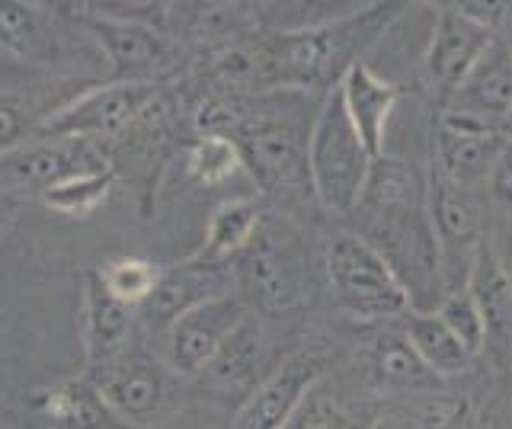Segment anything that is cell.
I'll return each instance as SVG.
<instances>
[{"instance_id":"1","label":"cell","mask_w":512,"mask_h":429,"mask_svg":"<svg viewBox=\"0 0 512 429\" xmlns=\"http://www.w3.org/2000/svg\"><path fill=\"white\" fill-rule=\"evenodd\" d=\"M400 10H404L400 4H372L317 29L272 33L253 58L256 84L282 90L324 87L330 93L340 87L352 65H359L368 45H375V39L397 20Z\"/></svg>"},{"instance_id":"2","label":"cell","mask_w":512,"mask_h":429,"mask_svg":"<svg viewBox=\"0 0 512 429\" xmlns=\"http://www.w3.org/2000/svg\"><path fill=\"white\" fill-rule=\"evenodd\" d=\"M352 215H359L362 241L391 266V273L397 276L400 289L410 301V311L436 314L448 289L439 241L429 221V193L397 205L356 209Z\"/></svg>"},{"instance_id":"3","label":"cell","mask_w":512,"mask_h":429,"mask_svg":"<svg viewBox=\"0 0 512 429\" xmlns=\"http://www.w3.org/2000/svg\"><path fill=\"white\" fill-rule=\"evenodd\" d=\"M375 157L346 113L343 90L333 87L308 135V180L324 212L349 218L359 209Z\"/></svg>"},{"instance_id":"4","label":"cell","mask_w":512,"mask_h":429,"mask_svg":"<svg viewBox=\"0 0 512 429\" xmlns=\"http://www.w3.org/2000/svg\"><path fill=\"white\" fill-rule=\"evenodd\" d=\"M327 276L340 308L359 321L410 314V301L391 266L359 234H336L327 244Z\"/></svg>"},{"instance_id":"5","label":"cell","mask_w":512,"mask_h":429,"mask_svg":"<svg viewBox=\"0 0 512 429\" xmlns=\"http://www.w3.org/2000/svg\"><path fill=\"white\" fill-rule=\"evenodd\" d=\"M109 167L106 154L93 141L39 138L32 135L20 148L0 154V199L20 202L23 196H45L48 189L77 173Z\"/></svg>"},{"instance_id":"6","label":"cell","mask_w":512,"mask_h":429,"mask_svg":"<svg viewBox=\"0 0 512 429\" xmlns=\"http://www.w3.org/2000/svg\"><path fill=\"white\" fill-rule=\"evenodd\" d=\"M160 97V84H100L80 93L71 103L52 109L39 125V138H80L103 148L141 119V113Z\"/></svg>"},{"instance_id":"7","label":"cell","mask_w":512,"mask_h":429,"mask_svg":"<svg viewBox=\"0 0 512 429\" xmlns=\"http://www.w3.org/2000/svg\"><path fill=\"white\" fill-rule=\"evenodd\" d=\"M71 23L84 29L96 55L109 65V84H160V74L173 65V49L160 29L112 20L90 7L71 13Z\"/></svg>"},{"instance_id":"8","label":"cell","mask_w":512,"mask_h":429,"mask_svg":"<svg viewBox=\"0 0 512 429\" xmlns=\"http://www.w3.org/2000/svg\"><path fill=\"white\" fill-rule=\"evenodd\" d=\"M237 148L244 167L266 193H298L308 180V138L292 122L276 116H253L237 122Z\"/></svg>"},{"instance_id":"9","label":"cell","mask_w":512,"mask_h":429,"mask_svg":"<svg viewBox=\"0 0 512 429\" xmlns=\"http://www.w3.org/2000/svg\"><path fill=\"white\" fill-rule=\"evenodd\" d=\"M87 378L132 429L151 426L170 401V375L164 365L128 349L100 365H90Z\"/></svg>"},{"instance_id":"10","label":"cell","mask_w":512,"mask_h":429,"mask_svg":"<svg viewBox=\"0 0 512 429\" xmlns=\"http://www.w3.org/2000/svg\"><path fill=\"white\" fill-rule=\"evenodd\" d=\"M429 221L436 231L439 253H442V273H445V289L458 292L464 289L474 263L480 241V209L471 199L468 186H458L439 173L429 183Z\"/></svg>"},{"instance_id":"11","label":"cell","mask_w":512,"mask_h":429,"mask_svg":"<svg viewBox=\"0 0 512 429\" xmlns=\"http://www.w3.org/2000/svg\"><path fill=\"white\" fill-rule=\"evenodd\" d=\"M490 45H493V29L487 23L471 17L464 7H439L436 26H432V36L423 55L429 84L448 93V100H452V93L490 55Z\"/></svg>"},{"instance_id":"12","label":"cell","mask_w":512,"mask_h":429,"mask_svg":"<svg viewBox=\"0 0 512 429\" xmlns=\"http://www.w3.org/2000/svg\"><path fill=\"white\" fill-rule=\"evenodd\" d=\"M247 317L244 301L237 295H215L202 305L189 308L164 330L167 337V365L183 378H199L221 343L231 337Z\"/></svg>"},{"instance_id":"13","label":"cell","mask_w":512,"mask_h":429,"mask_svg":"<svg viewBox=\"0 0 512 429\" xmlns=\"http://www.w3.org/2000/svg\"><path fill=\"white\" fill-rule=\"evenodd\" d=\"M327 375V359L317 353H295L276 365L244 404L237 407L231 429H285L320 378Z\"/></svg>"},{"instance_id":"14","label":"cell","mask_w":512,"mask_h":429,"mask_svg":"<svg viewBox=\"0 0 512 429\" xmlns=\"http://www.w3.org/2000/svg\"><path fill=\"white\" fill-rule=\"evenodd\" d=\"M74 33L61 26L58 13L26 0H0V49L23 65L45 71L64 65L71 55Z\"/></svg>"},{"instance_id":"15","label":"cell","mask_w":512,"mask_h":429,"mask_svg":"<svg viewBox=\"0 0 512 429\" xmlns=\"http://www.w3.org/2000/svg\"><path fill=\"white\" fill-rule=\"evenodd\" d=\"M266 333L256 324V317H244L240 327L221 343V349L212 356V362L199 372V385L218 397L224 404H244L253 394V388L266 378Z\"/></svg>"},{"instance_id":"16","label":"cell","mask_w":512,"mask_h":429,"mask_svg":"<svg viewBox=\"0 0 512 429\" xmlns=\"http://www.w3.org/2000/svg\"><path fill=\"white\" fill-rule=\"evenodd\" d=\"M506 138L496 125L464 116V113H448L439 122V164L448 180L458 186H474L490 180V170L496 157L503 154Z\"/></svg>"},{"instance_id":"17","label":"cell","mask_w":512,"mask_h":429,"mask_svg":"<svg viewBox=\"0 0 512 429\" xmlns=\"http://www.w3.org/2000/svg\"><path fill=\"white\" fill-rule=\"evenodd\" d=\"M215 295H228V269L192 257L186 263L160 266L154 292L138 311L151 330H167L180 314Z\"/></svg>"},{"instance_id":"18","label":"cell","mask_w":512,"mask_h":429,"mask_svg":"<svg viewBox=\"0 0 512 429\" xmlns=\"http://www.w3.org/2000/svg\"><path fill=\"white\" fill-rule=\"evenodd\" d=\"M343 100H346V113L352 125L359 129L365 148L372 151V157L384 154V135H388V119L394 113V106L400 100V87L384 81L381 74L359 61L346 71L340 81Z\"/></svg>"},{"instance_id":"19","label":"cell","mask_w":512,"mask_h":429,"mask_svg":"<svg viewBox=\"0 0 512 429\" xmlns=\"http://www.w3.org/2000/svg\"><path fill=\"white\" fill-rule=\"evenodd\" d=\"M132 321L135 308L122 305L119 298H112L103 285L100 273L87 276L84 289V346H87V362L100 365L112 356H119L128 349V337H132Z\"/></svg>"},{"instance_id":"20","label":"cell","mask_w":512,"mask_h":429,"mask_svg":"<svg viewBox=\"0 0 512 429\" xmlns=\"http://www.w3.org/2000/svg\"><path fill=\"white\" fill-rule=\"evenodd\" d=\"M42 417L48 429H132L106 404V397L96 391L87 375L68 378L45 391Z\"/></svg>"},{"instance_id":"21","label":"cell","mask_w":512,"mask_h":429,"mask_svg":"<svg viewBox=\"0 0 512 429\" xmlns=\"http://www.w3.org/2000/svg\"><path fill=\"white\" fill-rule=\"evenodd\" d=\"M448 109L484 119L496 125V129L506 125L512 116V55H487L468 81L452 93Z\"/></svg>"},{"instance_id":"22","label":"cell","mask_w":512,"mask_h":429,"mask_svg":"<svg viewBox=\"0 0 512 429\" xmlns=\"http://www.w3.org/2000/svg\"><path fill=\"white\" fill-rule=\"evenodd\" d=\"M464 289L471 292L474 305L484 314L487 337L509 343L512 340V279L506 273L500 253L490 244L477 247Z\"/></svg>"},{"instance_id":"23","label":"cell","mask_w":512,"mask_h":429,"mask_svg":"<svg viewBox=\"0 0 512 429\" xmlns=\"http://www.w3.org/2000/svg\"><path fill=\"white\" fill-rule=\"evenodd\" d=\"M260 218H263V212L253 199L221 202L212 212V218H208L205 247L196 253V260L224 266V260L237 257V253L256 237V231H260Z\"/></svg>"},{"instance_id":"24","label":"cell","mask_w":512,"mask_h":429,"mask_svg":"<svg viewBox=\"0 0 512 429\" xmlns=\"http://www.w3.org/2000/svg\"><path fill=\"white\" fill-rule=\"evenodd\" d=\"M368 369H372L378 385L397 391H420L439 385V378L413 353L410 340L394 330H384L381 337H375L372 349H368Z\"/></svg>"},{"instance_id":"25","label":"cell","mask_w":512,"mask_h":429,"mask_svg":"<svg viewBox=\"0 0 512 429\" xmlns=\"http://www.w3.org/2000/svg\"><path fill=\"white\" fill-rule=\"evenodd\" d=\"M404 337L410 340L413 353L423 359L426 369L445 378V375H461L471 365V353L458 343V337L448 330L436 314H416L410 311L404 321Z\"/></svg>"},{"instance_id":"26","label":"cell","mask_w":512,"mask_h":429,"mask_svg":"<svg viewBox=\"0 0 512 429\" xmlns=\"http://www.w3.org/2000/svg\"><path fill=\"white\" fill-rule=\"evenodd\" d=\"M186 170L202 186H218L244 170V154L237 141L221 132H205L186 148Z\"/></svg>"},{"instance_id":"27","label":"cell","mask_w":512,"mask_h":429,"mask_svg":"<svg viewBox=\"0 0 512 429\" xmlns=\"http://www.w3.org/2000/svg\"><path fill=\"white\" fill-rule=\"evenodd\" d=\"M112 183H116V167L77 173V177H71V180H64V183L48 189V193L42 196V202L48 205V209L61 212V215L87 218V215H93L109 199Z\"/></svg>"},{"instance_id":"28","label":"cell","mask_w":512,"mask_h":429,"mask_svg":"<svg viewBox=\"0 0 512 429\" xmlns=\"http://www.w3.org/2000/svg\"><path fill=\"white\" fill-rule=\"evenodd\" d=\"M96 273H100L112 298H119L122 305L138 311L154 292V285L160 279V266L151 260H141V257H116V260L103 263Z\"/></svg>"},{"instance_id":"29","label":"cell","mask_w":512,"mask_h":429,"mask_svg":"<svg viewBox=\"0 0 512 429\" xmlns=\"http://www.w3.org/2000/svg\"><path fill=\"white\" fill-rule=\"evenodd\" d=\"M52 116V109L42 106L26 93H4L0 97V154L20 148L39 132V125Z\"/></svg>"},{"instance_id":"30","label":"cell","mask_w":512,"mask_h":429,"mask_svg":"<svg viewBox=\"0 0 512 429\" xmlns=\"http://www.w3.org/2000/svg\"><path fill=\"white\" fill-rule=\"evenodd\" d=\"M439 321L455 333L458 343L468 349L471 356L484 353V346L490 343L487 337V324H484V314L474 305V298L468 289H458V292H448L442 298V305L436 308Z\"/></svg>"},{"instance_id":"31","label":"cell","mask_w":512,"mask_h":429,"mask_svg":"<svg viewBox=\"0 0 512 429\" xmlns=\"http://www.w3.org/2000/svg\"><path fill=\"white\" fill-rule=\"evenodd\" d=\"M285 429H356V426H352V417L330 394L314 388L304 397V404L298 407V413Z\"/></svg>"},{"instance_id":"32","label":"cell","mask_w":512,"mask_h":429,"mask_svg":"<svg viewBox=\"0 0 512 429\" xmlns=\"http://www.w3.org/2000/svg\"><path fill=\"white\" fill-rule=\"evenodd\" d=\"M45 81V71H36L16 61L10 52L0 49V97L4 93H29V90H39V84Z\"/></svg>"},{"instance_id":"33","label":"cell","mask_w":512,"mask_h":429,"mask_svg":"<svg viewBox=\"0 0 512 429\" xmlns=\"http://www.w3.org/2000/svg\"><path fill=\"white\" fill-rule=\"evenodd\" d=\"M490 189L500 202L512 205V145H506L503 154L496 157V164L490 170Z\"/></svg>"},{"instance_id":"34","label":"cell","mask_w":512,"mask_h":429,"mask_svg":"<svg viewBox=\"0 0 512 429\" xmlns=\"http://www.w3.org/2000/svg\"><path fill=\"white\" fill-rule=\"evenodd\" d=\"M372 429H420V423L410 417H400V413H388V417H378Z\"/></svg>"},{"instance_id":"35","label":"cell","mask_w":512,"mask_h":429,"mask_svg":"<svg viewBox=\"0 0 512 429\" xmlns=\"http://www.w3.org/2000/svg\"><path fill=\"white\" fill-rule=\"evenodd\" d=\"M16 209H20V202H13V199H0V234H4V231L13 225Z\"/></svg>"},{"instance_id":"36","label":"cell","mask_w":512,"mask_h":429,"mask_svg":"<svg viewBox=\"0 0 512 429\" xmlns=\"http://www.w3.org/2000/svg\"><path fill=\"white\" fill-rule=\"evenodd\" d=\"M500 260H503L506 273L512 279V218H509V225H506V253H500Z\"/></svg>"},{"instance_id":"37","label":"cell","mask_w":512,"mask_h":429,"mask_svg":"<svg viewBox=\"0 0 512 429\" xmlns=\"http://www.w3.org/2000/svg\"><path fill=\"white\" fill-rule=\"evenodd\" d=\"M506 125H509V129H512V116H509V122H506Z\"/></svg>"},{"instance_id":"38","label":"cell","mask_w":512,"mask_h":429,"mask_svg":"<svg viewBox=\"0 0 512 429\" xmlns=\"http://www.w3.org/2000/svg\"><path fill=\"white\" fill-rule=\"evenodd\" d=\"M0 429H4V426H0Z\"/></svg>"},{"instance_id":"39","label":"cell","mask_w":512,"mask_h":429,"mask_svg":"<svg viewBox=\"0 0 512 429\" xmlns=\"http://www.w3.org/2000/svg\"><path fill=\"white\" fill-rule=\"evenodd\" d=\"M509 55H512V52H509Z\"/></svg>"}]
</instances>
